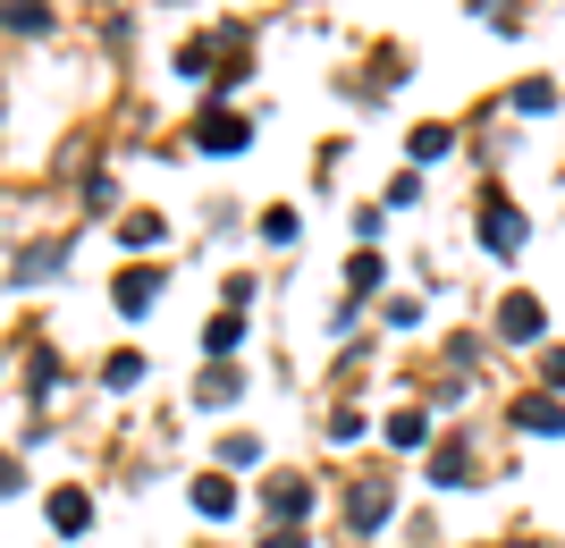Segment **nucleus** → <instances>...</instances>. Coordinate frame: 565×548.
<instances>
[{"instance_id": "7ed1b4c3", "label": "nucleus", "mask_w": 565, "mask_h": 548, "mask_svg": "<svg viewBox=\"0 0 565 548\" xmlns=\"http://www.w3.org/2000/svg\"><path fill=\"white\" fill-rule=\"evenodd\" d=\"M194 136H203V152H245V136H254V127H245V119H228V110H212V119L194 127Z\"/></svg>"}, {"instance_id": "1a4fd4ad", "label": "nucleus", "mask_w": 565, "mask_h": 548, "mask_svg": "<svg viewBox=\"0 0 565 548\" xmlns=\"http://www.w3.org/2000/svg\"><path fill=\"white\" fill-rule=\"evenodd\" d=\"M203 346H212V355H236V346H245V321H228V312H220L212 330H203Z\"/></svg>"}, {"instance_id": "ddd939ff", "label": "nucleus", "mask_w": 565, "mask_h": 548, "mask_svg": "<svg viewBox=\"0 0 565 548\" xmlns=\"http://www.w3.org/2000/svg\"><path fill=\"white\" fill-rule=\"evenodd\" d=\"M43 270H60V245H34V254H18V279H43Z\"/></svg>"}, {"instance_id": "dca6fc26", "label": "nucleus", "mask_w": 565, "mask_h": 548, "mask_svg": "<svg viewBox=\"0 0 565 548\" xmlns=\"http://www.w3.org/2000/svg\"><path fill=\"white\" fill-rule=\"evenodd\" d=\"M262 548H305V540H296V531H270V540H262Z\"/></svg>"}, {"instance_id": "0eeeda50", "label": "nucleus", "mask_w": 565, "mask_h": 548, "mask_svg": "<svg viewBox=\"0 0 565 548\" xmlns=\"http://www.w3.org/2000/svg\"><path fill=\"white\" fill-rule=\"evenodd\" d=\"M388 439H397V448H423V439H430V422H423L414 406H405V413H388Z\"/></svg>"}, {"instance_id": "9d476101", "label": "nucleus", "mask_w": 565, "mask_h": 548, "mask_svg": "<svg viewBox=\"0 0 565 548\" xmlns=\"http://www.w3.org/2000/svg\"><path fill=\"white\" fill-rule=\"evenodd\" d=\"M448 127H414V161H448Z\"/></svg>"}, {"instance_id": "423d86ee", "label": "nucleus", "mask_w": 565, "mask_h": 548, "mask_svg": "<svg viewBox=\"0 0 565 548\" xmlns=\"http://www.w3.org/2000/svg\"><path fill=\"white\" fill-rule=\"evenodd\" d=\"M354 524H388V481H363V490H354Z\"/></svg>"}, {"instance_id": "20e7f679", "label": "nucleus", "mask_w": 565, "mask_h": 548, "mask_svg": "<svg viewBox=\"0 0 565 548\" xmlns=\"http://www.w3.org/2000/svg\"><path fill=\"white\" fill-rule=\"evenodd\" d=\"M94 524V498H85V490H60V498H51V531H85Z\"/></svg>"}, {"instance_id": "6e6552de", "label": "nucleus", "mask_w": 565, "mask_h": 548, "mask_svg": "<svg viewBox=\"0 0 565 548\" xmlns=\"http://www.w3.org/2000/svg\"><path fill=\"white\" fill-rule=\"evenodd\" d=\"M194 506H203V515H212V524H220V515H228V506H236V490H228V481H194Z\"/></svg>"}, {"instance_id": "2eb2a0df", "label": "nucleus", "mask_w": 565, "mask_h": 548, "mask_svg": "<svg viewBox=\"0 0 565 548\" xmlns=\"http://www.w3.org/2000/svg\"><path fill=\"white\" fill-rule=\"evenodd\" d=\"M118 237H127V245H152V237H161V219L136 212V219H118Z\"/></svg>"}, {"instance_id": "9b49d317", "label": "nucleus", "mask_w": 565, "mask_h": 548, "mask_svg": "<svg viewBox=\"0 0 565 548\" xmlns=\"http://www.w3.org/2000/svg\"><path fill=\"white\" fill-rule=\"evenodd\" d=\"M430 481H448V490H456V481H465V448H456V439H448V448H439V455H430Z\"/></svg>"}, {"instance_id": "f257e3e1", "label": "nucleus", "mask_w": 565, "mask_h": 548, "mask_svg": "<svg viewBox=\"0 0 565 548\" xmlns=\"http://www.w3.org/2000/svg\"><path fill=\"white\" fill-rule=\"evenodd\" d=\"M481 245H490V254H515V245H523L515 203H481Z\"/></svg>"}, {"instance_id": "39448f33", "label": "nucleus", "mask_w": 565, "mask_h": 548, "mask_svg": "<svg viewBox=\"0 0 565 548\" xmlns=\"http://www.w3.org/2000/svg\"><path fill=\"white\" fill-rule=\"evenodd\" d=\"M152 296H161L152 270H127V279H118V312H152Z\"/></svg>"}, {"instance_id": "f03ea898", "label": "nucleus", "mask_w": 565, "mask_h": 548, "mask_svg": "<svg viewBox=\"0 0 565 548\" xmlns=\"http://www.w3.org/2000/svg\"><path fill=\"white\" fill-rule=\"evenodd\" d=\"M498 330L515 337V346H532V337H541V304H532V296H507V304H498Z\"/></svg>"}, {"instance_id": "4468645a", "label": "nucleus", "mask_w": 565, "mask_h": 548, "mask_svg": "<svg viewBox=\"0 0 565 548\" xmlns=\"http://www.w3.org/2000/svg\"><path fill=\"white\" fill-rule=\"evenodd\" d=\"M270 506H279V515H305L312 490H305V481H279V490H270Z\"/></svg>"}, {"instance_id": "f8f14e48", "label": "nucleus", "mask_w": 565, "mask_h": 548, "mask_svg": "<svg viewBox=\"0 0 565 548\" xmlns=\"http://www.w3.org/2000/svg\"><path fill=\"white\" fill-rule=\"evenodd\" d=\"M515 422H523V430H557V422H565V413H557V406H548V397H532V406H515Z\"/></svg>"}]
</instances>
